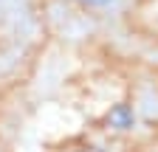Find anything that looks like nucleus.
<instances>
[{
  "mask_svg": "<svg viewBox=\"0 0 158 152\" xmlns=\"http://www.w3.org/2000/svg\"><path fill=\"white\" fill-rule=\"evenodd\" d=\"M107 121H110L113 127H118V130H127V127H133L135 116H133V110H130L127 104H116V107L110 110V116H107Z\"/></svg>",
  "mask_w": 158,
  "mask_h": 152,
  "instance_id": "f257e3e1",
  "label": "nucleus"
},
{
  "mask_svg": "<svg viewBox=\"0 0 158 152\" xmlns=\"http://www.w3.org/2000/svg\"><path fill=\"white\" fill-rule=\"evenodd\" d=\"M82 3H88V6H105V3H110V0H82Z\"/></svg>",
  "mask_w": 158,
  "mask_h": 152,
  "instance_id": "f03ea898",
  "label": "nucleus"
}]
</instances>
